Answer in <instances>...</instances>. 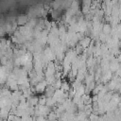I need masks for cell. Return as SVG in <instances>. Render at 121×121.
Wrapping results in <instances>:
<instances>
[{
	"label": "cell",
	"mask_w": 121,
	"mask_h": 121,
	"mask_svg": "<svg viewBox=\"0 0 121 121\" xmlns=\"http://www.w3.org/2000/svg\"><path fill=\"white\" fill-rule=\"evenodd\" d=\"M111 30H112V28H111V26H110L109 24H106V25H104V26H103V33H104L105 35L109 34Z\"/></svg>",
	"instance_id": "3"
},
{
	"label": "cell",
	"mask_w": 121,
	"mask_h": 121,
	"mask_svg": "<svg viewBox=\"0 0 121 121\" xmlns=\"http://www.w3.org/2000/svg\"><path fill=\"white\" fill-rule=\"evenodd\" d=\"M90 43H91V39L86 37V38H83V40L80 41V43H81V46L84 48V47H87L88 45H90Z\"/></svg>",
	"instance_id": "2"
},
{
	"label": "cell",
	"mask_w": 121,
	"mask_h": 121,
	"mask_svg": "<svg viewBox=\"0 0 121 121\" xmlns=\"http://www.w3.org/2000/svg\"><path fill=\"white\" fill-rule=\"evenodd\" d=\"M27 20H28V18H27V16H26V15H23V16H19L18 17V21H17V23L19 24V25H23V26H26V23H27Z\"/></svg>",
	"instance_id": "1"
}]
</instances>
